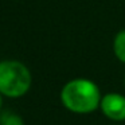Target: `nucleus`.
<instances>
[{
  "label": "nucleus",
  "mask_w": 125,
  "mask_h": 125,
  "mask_svg": "<svg viewBox=\"0 0 125 125\" xmlns=\"http://www.w3.org/2000/svg\"><path fill=\"white\" fill-rule=\"evenodd\" d=\"M100 87L87 78L69 81L61 90V101L67 110L78 114H87L100 108Z\"/></svg>",
  "instance_id": "1"
},
{
  "label": "nucleus",
  "mask_w": 125,
  "mask_h": 125,
  "mask_svg": "<svg viewBox=\"0 0 125 125\" xmlns=\"http://www.w3.org/2000/svg\"><path fill=\"white\" fill-rule=\"evenodd\" d=\"M31 73L19 61L0 62V93L11 98L24 95L31 86Z\"/></svg>",
  "instance_id": "2"
},
{
  "label": "nucleus",
  "mask_w": 125,
  "mask_h": 125,
  "mask_svg": "<svg viewBox=\"0 0 125 125\" xmlns=\"http://www.w3.org/2000/svg\"><path fill=\"white\" fill-rule=\"evenodd\" d=\"M100 108L112 121H125V97L120 93H108L102 95Z\"/></svg>",
  "instance_id": "3"
},
{
  "label": "nucleus",
  "mask_w": 125,
  "mask_h": 125,
  "mask_svg": "<svg viewBox=\"0 0 125 125\" xmlns=\"http://www.w3.org/2000/svg\"><path fill=\"white\" fill-rule=\"evenodd\" d=\"M113 51H114V55L117 57V59L121 61L122 63H125V30H121L114 36Z\"/></svg>",
  "instance_id": "4"
},
{
  "label": "nucleus",
  "mask_w": 125,
  "mask_h": 125,
  "mask_svg": "<svg viewBox=\"0 0 125 125\" xmlns=\"http://www.w3.org/2000/svg\"><path fill=\"white\" fill-rule=\"evenodd\" d=\"M0 125H24V122L19 114L6 110L0 114Z\"/></svg>",
  "instance_id": "5"
},
{
  "label": "nucleus",
  "mask_w": 125,
  "mask_h": 125,
  "mask_svg": "<svg viewBox=\"0 0 125 125\" xmlns=\"http://www.w3.org/2000/svg\"><path fill=\"white\" fill-rule=\"evenodd\" d=\"M0 108H1V93H0Z\"/></svg>",
  "instance_id": "6"
}]
</instances>
